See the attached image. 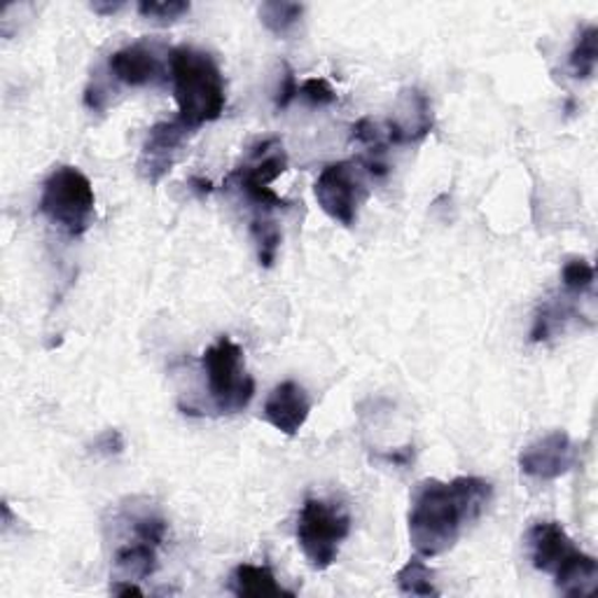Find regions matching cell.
<instances>
[{
    "label": "cell",
    "mask_w": 598,
    "mask_h": 598,
    "mask_svg": "<svg viewBox=\"0 0 598 598\" xmlns=\"http://www.w3.org/2000/svg\"><path fill=\"white\" fill-rule=\"evenodd\" d=\"M491 498V481L479 477L421 481L414 489L407 517L414 550L421 556L449 552L458 543L463 529L485 514Z\"/></svg>",
    "instance_id": "6da1fadb"
},
{
    "label": "cell",
    "mask_w": 598,
    "mask_h": 598,
    "mask_svg": "<svg viewBox=\"0 0 598 598\" xmlns=\"http://www.w3.org/2000/svg\"><path fill=\"white\" fill-rule=\"evenodd\" d=\"M168 70L178 104V120L192 131L216 122L225 112L227 94L222 70L214 56L195 47H178L171 52Z\"/></svg>",
    "instance_id": "7a4b0ae2"
},
{
    "label": "cell",
    "mask_w": 598,
    "mask_h": 598,
    "mask_svg": "<svg viewBox=\"0 0 598 598\" xmlns=\"http://www.w3.org/2000/svg\"><path fill=\"white\" fill-rule=\"evenodd\" d=\"M41 214L66 237H83L96 216L91 181L77 166H56L43 183Z\"/></svg>",
    "instance_id": "3957f363"
},
{
    "label": "cell",
    "mask_w": 598,
    "mask_h": 598,
    "mask_svg": "<svg viewBox=\"0 0 598 598\" xmlns=\"http://www.w3.org/2000/svg\"><path fill=\"white\" fill-rule=\"evenodd\" d=\"M208 393L220 414L243 412L255 395V381L243 372V351L237 341L220 337L202 356Z\"/></svg>",
    "instance_id": "277c9868"
},
{
    "label": "cell",
    "mask_w": 598,
    "mask_h": 598,
    "mask_svg": "<svg viewBox=\"0 0 598 598\" xmlns=\"http://www.w3.org/2000/svg\"><path fill=\"white\" fill-rule=\"evenodd\" d=\"M351 533V517L341 505L308 498L297 522V543L306 562L316 570L330 568L337 562L339 547Z\"/></svg>",
    "instance_id": "5b68a950"
},
{
    "label": "cell",
    "mask_w": 598,
    "mask_h": 598,
    "mask_svg": "<svg viewBox=\"0 0 598 598\" xmlns=\"http://www.w3.org/2000/svg\"><path fill=\"white\" fill-rule=\"evenodd\" d=\"M287 168V154L279 139H267L250 152V160L227 176L225 185L237 187L246 202L258 210V216H272V210L291 206L269 187Z\"/></svg>",
    "instance_id": "8992f818"
},
{
    "label": "cell",
    "mask_w": 598,
    "mask_h": 598,
    "mask_svg": "<svg viewBox=\"0 0 598 598\" xmlns=\"http://www.w3.org/2000/svg\"><path fill=\"white\" fill-rule=\"evenodd\" d=\"M314 195L327 218L344 227H354L360 204L368 197L360 162H337L325 166L314 185Z\"/></svg>",
    "instance_id": "52a82bcc"
},
{
    "label": "cell",
    "mask_w": 598,
    "mask_h": 598,
    "mask_svg": "<svg viewBox=\"0 0 598 598\" xmlns=\"http://www.w3.org/2000/svg\"><path fill=\"white\" fill-rule=\"evenodd\" d=\"M192 133L197 131H192L178 118L154 124L148 131L145 143L141 148V157L137 164L139 176L150 185H157L173 168V164H176L181 148L187 143Z\"/></svg>",
    "instance_id": "ba28073f"
},
{
    "label": "cell",
    "mask_w": 598,
    "mask_h": 598,
    "mask_svg": "<svg viewBox=\"0 0 598 598\" xmlns=\"http://www.w3.org/2000/svg\"><path fill=\"white\" fill-rule=\"evenodd\" d=\"M577 460V447L564 431H554L545 437L535 439L522 456H519V468L526 477L552 481L564 477Z\"/></svg>",
    "instance_id": "9c48e42d"
},
{
    "label": "cell",
    "mask_w": 598,
    "mask_h": 598,
    "mask_svg": "<svg viewBox=\"0 0 598 598\" xmlns=\"http://www.w3.org/2000/svg\"><path fill=\"white\" fill-rule=\"evenodd\" d=\"M435 127L431 99L421 89H402L389 124H385V139L393 145L421 143Z\"/></svg>",
    "instance_id": "30bf717a"
},
{
    "label": "cell",
    "mask_w": 598,
    "mask_h": 598,
    "mask_svg": "<svg viewBox=\"0 0 598 598\" xmlns=\"http://www.w3.org/2000/svg\"><path fill=\"white\" fill-rule=\"evenodd\" d=\"M108 68L115 75V80L129 87L160 85L166 80V68L160 54L148 43H133L110 54Z\"/></svg>",
    "instance_id": "8fae6325"
},
{
    "label": "cell",
    "mask_w": 598,
    "mask_h": 598,
    "mask_svg": "<svg viewBox=\"0 0 598 598\" xmlns=\"http://www.w3.org/2000/svg\"><path fill=\"white\" fill-rule=\"evenodd\" d=\"M264 421L279 433L295 437L312 414V400L297 381H283L264 402Z\"/></svg>",
    "instance_id": "7c38bea8"
},
{
    "label": "cell",
    "mask_w": 598,
    "mask_h": 598,
    "mask_svg": "<svg viewBox=\"0 0 598 598\" xmlns=\"http://www.w3.org/2000/svg\"><path fill=\"white\" fill-rule=\"evenodd\" d=\"M529 547L533 566L547 575H554L577 552L566 529L556 522H537L531 526Z\"/></svg>",
    "instance_id": "4fadbf2b"
},
{
    "label": "cell",
    "mask_w": 598,
    "mask_h": 598,
    "mask_svg": "<svg viewBox=\"0 0 598 598\" xmlns=\"http://www.w3.org/2000/svg\"><path fill=\"white\" fill-rule=\"evenodd\" d=\"M556 589L570 598L591 596L598 585V562L594 556L577 550L568 562L554 573Z\"/></svg>",
    "instance_id": "5bb4252c"
},
{
    "label": "cell",
    "mask_w": 598,
    "mask_h": 598,
    "mask_svg": "<svg viewBox=\"0 0 598 598\" xmlns=\"http://www.w3.org/2000/svg\"><path fill=\"white\" fill-rule=\"evenodd\" d=\"M112 566L118 575H122L120 580H145V577L157 570V547L131 533V540H127V543L115 552Z\"/></svg>",
    "instance_id": "9a60e30c"
},
{
    "label": "cell",
    "mask_w": 598,
    "mask_h": 598,
    "mask_svg": "<svg viewBox=\"0 0 598 598\" xmlns=\"http://www.w3.org/2000/svg\"><path fill=\"white\" fill-rule=\"evenodd\" d=\"M231 591L248 598H269V596H293L276 583V575L267 566L241 564L231 575Z\"/></svg>",
    "instance_id": "2e32d148"
},
{
    "label": "cell",
    "mask_w": 598,
    "mask_h": 598,
    "mask_svg": "<svg viewBox=\"0 0 598 598\" xmlns=\"http://www.w3.org/2000/svg\"><path fill=\"white\" fill-rule=\"evenodd\" d=\"M398 589L407 596H439L435 587V573L426 566L421 556H412L395 575Z\"/></svg>",
    "instance_id": "e0dca14e"
},
{
    "label": "cell",
    "mask_w": 598,
    "mask_h": 598,
    "mask_svg": "<svg viewBox=\"0 0 598 598\" xmlns=\"http://www.w3.org/2000/svg\"><path fill=\"white\" fill-rule=\"evenodd\" d=\"M304 14V6L287 0H267L260 6V22L274 35H287Z\"/></svg>",
    "instance_id": "ac0fdd59"
},
{
    "label": "cell",
    "mask_w": 598,
    "mask_h": 598,
    "mask_svg": "<svg viewBox=\"0 0 598 598\" xmlns=\"http://www.w3.org/2000/svg\"><path fill=\"white\" fill-rule=\"evenodd\" d=\"M250 235L258 246V260L262 267H272L276 262L281 248V229L272 216H255L250 222Z\"/></svg>",
    "instance_id": "d6986e66"
},
{
    "label": "cell",
    "mask_w": 598,
    "mask_h": 598,
    "mask_svg": "<svg viewBox=\"0 0 598 598\" xmlns=\"http://www.w3.org/2000/svg\"><path fill=\"white\" fill-rule=\"evenodd\" d=\"M596 62H598V29L587 26L580 35H577L575 47L568 56V64L575 77L587 80V77H591L596 70Z\"/></svg>",
    "instance_id": "ffe728a7"
},
{
    "label": "cell",
    "mask_w": 598,
    "mask_h": 598,
    "mask_svg": "<svg viewBox=\"0 0 598 598\" xmlns=\"http://www.w3.org/2000/svg\"><path fill=\"white\" fill-rule=\"evenodd\" d=\"M137 10L143 19H148V22L166 26L178 22L183 14H187L189 3H185V0H141Z\"/></svg>",
    "instance_id": "44dd1931"
},
{
    "label": "cell",
    "mask_w": 598,
    "mask_h": 598,
    "mask_svg": "<svg viewBox=\"0 0 598 598\" xmlns=\"http://www.w3.org/2000/svg\"><path fill=\"white\" fill-rule=\"evenodd\" d=\"M594 281H596V272L594 267L583 260V258H573L564 264L562 269V283H564V291L568 295H583V293H589L594 287Z\"/></svg>",
    "instance_id": "7402d4cb"
},
{
    "label": "cell",
    "mask_w": 598,
    "mask_h": 598,
    "mask_svg": "<svg viewBox=\"0 0 598 598\" xmlns=\"http://www.w3.org/2000/svg\"><path fill=\"white\" fill-rule=\"evenodd\" d=\"M300 96L314 108H325L337 104V91L330 87V83L323 80V77H308L302 83Z\"/></svg>",
    "instance_id": "603a6c76"
},
{
    "label": "cell",
    "mask_w": 598,
    "mask_h": 598,
    "mask_svg": "<svg viewBox=\"0 0 598 598\" xmlns=\"http://www.w3.org/2000/svg\"><path fill=\"white\" fill-rule=\"evenodd\" d=\"M91 452L96 456H104V458L120 456L124 452V437H122V433L115 431V428H108L101 435H96V439L91 442Z\"/></svg>",
    "instance_id": "cb8c5ba5"
},
{
    "label": "cell",
    "mask_w": 598,
    "mask_h": 598,
    "mask_svg": "<svg viewBox=\"0 0 598 598\" xmlns=\"http://www.w3.org/2000/svg\"><path fill=\"white\" fill-rule=\"evenodd\" d=\"M300 96V85L295 80V73L293 68L283 64V77H281V85H279V94H276V108L283 110L291 106L295 99Z\"/></svg>",
    "instance_id": "d4e9b609"
},
{
    "label": "cell",
    "mask_w": 598,
    "mask_h": 598,
    "mask_svg": "<svg viewBox=\"0 0 598 598\" xmlns=\"http://www.w3.org/2000/svg\"><path fill=\"white\" fill-rule=\"evenodd\" d=\"M381 458H383L385 463H393V466H398V468H410L412 463H414V447L407 445V447H402V449H395V452L383 454Z\"/></svg>",
    "instance_id": "484cf974"
},
{
    "label": "cell",
    "mask_w": 598,
    "mask_h": 598,
    "mask_svg": "<svg viewBox=\"0 0 598 598\" xmlns=\"http://www.w3.org/2000/svg\"><path fill=\"white\" fill-rule=\"evenodd\" d=\"M110 591L115 596H143V589L133 580H115Z\"/></svg>",
    "instance_id": "4316f807"
},
{
    "label": "cell",
    "mask_w": 598,
    "mask_h": 598,
    "mask_svg": "<svg viewBox=\"0 0 598 598\" xmlns=\"http://www.w3.org/2000/svg\"><path fill=\"white\" fill-rule=\"evenodd\" d=\"M187 185H189L192 189H195L199 197H208V195H210V192H214V183H210V181H206V178H199V176H195V178H189V183H187Z\"/></svg>",
    "instance_id": "83f0119b"
},
{
    "label": "cell",
    "mask_w": 598,
    "mask_h": 598,
    "mask_svg": "<svg viewBox=\"0 0 598 598\" xmlns=\"http://www.w3.org/2000/svg\"><path fill=\"white\" fill-rule=\"evenodd\" d=\"M122 8H124V3H91V10H94L96 14H104V17L120 12Z\"/></svg>",
    "instance_id": "f1b7e54d"
}]
</instances>
